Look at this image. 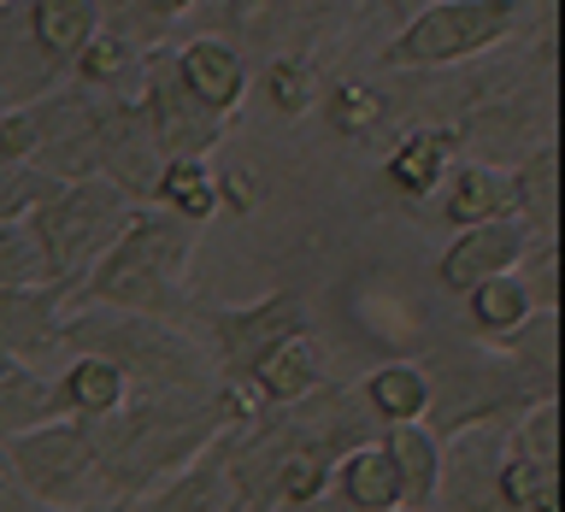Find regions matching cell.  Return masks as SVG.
<instances>
[{
  "label": "cell",
  "mask_w": 565,
  "mask_h": 512,
  "mask_svg": "<svg viewBox=\"0 0 565 512\" xmlns=\"http://www.w3.org/2000/svg\"><path fill=\"white\" fill-rule=\"evenodd\" d=\"M254 418V401L242 395V383H212L194 395H130L124 406L88 424V448H95L100 489L130 501V494L166 483L171 471L194 466L224 430Z\"/></svg>",
  "instance_id": "cell-1"
},
{
  "label": "cell",
  "mask_w": 565,
  "mask_h": 512,
  "mask_svg": "<svg viewBox=\"0 0 565 512\" xmlns=\"http://www.w3.org/2000/svg\"><path fill=\"white\" fill-rule=\"evenodd\" d=\"M189 259H194V230L177 224L171 212H148L141 206L124 236L95 259V271L83 277V289L71 300L83 307H118V312H141V318H166V324L194 330L201 300L189 295Z\"/></svg>",
  "instance_id": "cell-2"
},
{
  "label": "cell",
  "mask_w": 565,
  "mask_h": 512,
  "mask_svg": "<svg viewBox=\"0 0 565 512\" xmlns=\"http://www.w3.org/2000/svg\"><path fill=\"white\" fill-rule=\"evenodd\" d=\"M60 353H100L124 371L130 395H194L212 388V371L201 335L166 318H141V312H118V307H83L71 300L65 324H60Z\"/></svg>",
  "instance_id": "cell-3"
},
{
  "label": "cell",
  "mask_w": 565,
  "mask_h": 512,
  "mask_svg": "<svg viewBox=\"0 0 565 512\" xmlns=\"http://www.w3.org/2000/svg\"><path fill=\"white\" fill-rule=\"evenodd\" d=\"M524 24H530V0H424L388 35L383 71L424 77V71L477 65L494 47H507L512 35H524Z\"/></svg>",
  "instance_id": "cell-4"
},
{
  "label": "cell",
  "mask_w": 565,
  "mask_h": 512,
  "mask_svg": "<svg viewBox=\"0 0 565 512\" xmlns=\"http://www.w3.org/2000/svg\"><path fill=\"white\" fill-rule=\"evenodd\" d=\"M418 365L430 371V413H424V424H430L441 441L459 436V430H477V424H501L507 430L524 406L554 401V395H542L501 348H436L430 360H418Z\"/></svg>",
  "instance_id": "cell-5"
},
{
  "label": "cell",
  "mask_w": 565,
  "mask_h": 512,
  "mask_svg": "<svg viewBox=\"0 0 565 512\" xmlns=\"http://www.w3.org/2000/svg\"><path fill=\"white\" fill-rule=\"evenodd\" d=\"M136 218V206L106 183V177H71L47 194L42 206L30 212V236L42 247V265H47V282L65 295L83 289V277L95 271V259L124 236V224Z\"/></svg>",
  "instance_id": "cell-6"
},
{
  "label": "cell",
  "mask_w": 565,
  "mask_h": 512,
  "mask_svg": "<svg viewBox=\"0 0 565 512\" xmlns=\"http://www.w3.org/2000/svg\"><path fill=\"white\" fill-rule=\"evenodd\" d=\"M7 477L30 494L35 506H83V501H113L100 489L95 448H88L83 418H47L35 430H18L0 441Z\"/></svg>",
  "instance_id": "cell-7"
},
{
  "label": "cell",
  "mask_w": 565,
  "mask_h": 512,
  "mask_svg": "<svg viewBox=\"0 0 565 512\" xmlns=\"http://www.w3.org/2000/svg\"><path fill=\"white\" fill-rule=\"evenodd\" d=\"M300 330H307V300H300V289H271V295L247 300V307H201L194 312V335H201L206 360L224 383H242V371L259 353H271L277 342H289Z\"/></svg>",
  "instance_id": "cell-8"
},
{
  "label": "cell",
  "mask_w": 565,
  "mask_h": 512,
  "mask_svg": "<svg viewBox=\"0 0 565 512\" xmlns=\"http://www.w3.org/2000/svg\"><path fill=\"white\" fill-rule=\"evenodd\" d=\"M136 118L148 141L159 148V159H212V148L230 136L224 118H212L206 106H194V95L183 88L171 65V47L153 42L148 60H141V88H136Z\"/></svg>",
  "instance_id": "cell-9"
},
{
  "label": "cell",
  "mask_w": 565,
  "mask_h": 512,
  "mask_svg": "<svg viewBox=\"0 0 565 512\" xmlns=\"http://www.w3.org/2000/svg\"><path fill=\"white\" fill-rule=\"evenodd\" d=\"M171 65H177V77H183V88L194 95V106H206V113L224 118V124L247 100V83H254L247 47H236L218 30H201V35H189V42H177Z\"/></svg>",
  "instance_id": "cell-10"
},
{
  "label": "cell",
  "mask_w": 565,
  "mask_h": 512,
  "mask_svg": "<svg viewBox=\"0 0 565 512\" xmlns=\"http://www.w3.org/2000/svg\"><path fill=\"white\" fill-rule=\"evenodd\" d=\"M501 454H507L501 424H477V430L448 436L441 441V489H436V501H448V512H507L501 489H494Z\"/></svg>",
  "instance_id": "cell-11"
},
{
  "label": "cell",
  "mask_w": 565,
  "mask_h": 512,
  "mask_svg": "<svg viewBox=\"0 0 565 512\" xmlns=\"http://www.w3.org/2000/svg\"><path fill=\"white\" fill-rule=\"evenodd\" d=\"M530 247V230L519 218H489V224H471V230H454V242L441 247L436 259V282L448 295H466L477 289L483 277H501V271H519Z\"/></svg>",
  "instance_id": "cell-12"
},
{
  "label": "cell",
  "mask_w": 565,
  "mask_h": 512,
  "mask_svg": "<svg viewBox=\"0 0 565 512\" xmlns=\"http://www.w3.org/2000/svg\"><path fill=\"white\" fill-rule=\"evenodd\" d=\"M318 383H330V365H324V348H318L312 330L277 342L271 353H259V360L242 371V395L254 401V413H277V406L307 401Z\"/></svg>",
  "instance_id": "cell-13"
},
{
  "label": "cell",
  "mask_w": 565,
  "mask_h": 512,
  "mask_svg": "<svg viewBox=\"0 0 565 512\" xmlns=\"http://www.w3.org/2000/svg\"><path fill=\"white\" fill-rule=\"evenodd\" d=\"M348 7L353 0H218V24L242 30L247 42H282V35H295V53H307L300 42L318 35L324 24H335Z\"/></svg>",
  "instance_id": "cell-14"
},
{
  "label": "cell",
  "mask_w": 565,
  "mask_h": 512,
  "mask_svg": "<svg viewBox=\"0 0 565 512\" xmlns=\"http://www.w3.org/2000/svg\"><path fill=\"white\" fill-rule=\"evenodd\" d=\"M459 159V141L448 124H406V130L395 136V148L383 153V183L401 194V201H430V194L441 189V177L454 171Z\"/></svg>",
  "instance_id": "cell-15"
},
{
  "label": "cell",
  "mask_w": 565,
  "mask_h": 512,
  "mask_svg": "<svg viewBox=\"0 0 565 512\" xmlns=\"http://www.w3.org/2000/svg\"><path fill=\"white\" fill-rule=\"evenodd\" d=\"M71 295L53 289V282H30V289H0V353H18V360H42V353H60V324H65Z\"/></svg>",
  "instance_id": "cell-16"
},
{
  "label": "cell",
  "mask_w": 565,
  "mask_h": 512,
  "mask_svg": "<svg viewBox=\"0 0 565 512\" xmlns=\"http://www.w3.org/2000/svg\"><path fill=\"white\" fill-rule=\"evenodd\" d=\"M295 413V424L307 430L318 448L330 454V466L342 454H353V448H365V441H377L383 430H377V418L365 413V401L353 395V383H318L307 401H295L289 406Z\"/></svg>",
  "instance_id": "cell-17"
},
{
  "label": "cell",
  "mask_w": 565,
  "mask_h": 512,
  "mask_svg": "<svg viewBox=\"0 0 565 512\" xmlns=\"http://www.w3.org/2000/svg\"><path fill=\"white\" fill-rule=\"evenodd\" d=\"M124 512H247V506H242L236 483L224 477L218 448H206L194 466L171 471L166 483L130 494V501H124Z\"/></svg>",
  "instance_id": "cell-18"
},
{
  "label": "cell",
  "mask_w": 565,
  "mask_h": 512,
  "mask_svg": "<svg viewBox=\"0 0 565 512\" xmlns=\"http://www.w3.org/2000/svg\"><path fill=\"white\" fill-rule=\"evenodd\" d=\"M441 212L454 230L489 224V218H512V189H507V166H483V159H454V171L436 189Z\"/></svg>",
  "instance_id": "cell-19"
},
{
  "label": "cell",
  "mask_w": 565,
  "mask_h": 512,
  "mask_svg": "<svg viewBox=\"0 0 565 512\" xmlns=\"http://www.w3.org/2000/svg\"><path fill=\"white\" fill-rule=\"evenodd\" d=\"M141 60H148V47H141V42H130V35H113V30H95V35L77 47V60H71L65 83L88 88V95H106V100H136Z\"/></svg>",
  "instance_id": "cell-20"
},
{
  "label": "cell",
  "mask_w": 565,
  "mask_h": 512,
  "mask_svg": "<svg viewBox=\"0 0 565 512\" xmlns=\"http://www.w3.org/2000/svg\"><path fill=\"white\" fill-rule=\"evenodd\" d=\"M353 395L365 401V413L377 418V430L424 424V413H430V371H424L418 360H383L353 383Z\"/></svg>",
  "instance_id": "cell-21"
},
{
  "label": "cell",
  "mask_w": 565,
  "mask_h": 512,
  "mask_svg": "<svg viewBox=\"0 0 565 512\" xmlns=\"http://www.w3.org/2000/svg\"><path fill=\"white\" fill-rule=\"evenodd\" d=\"M330 494H335L348 512H388V506H401V471H395V459H388L383 436L335 459Z\"/></svg>",
  "instance_id": "cell-22"
},
{
  "label": "cell",
  "mask_w": 565,
  "mask_h": 512,
  "mask_svg": "<svg viewBox=\"0 0 565 512\" xmlns=\"http://www.w3.org/2000/svg\"><path fill=\"white\" fill-rule=\"evenodd\" d=\"M218 166L212 159H166L153 177V194H148V206L159 212H171L177 224H189V230H201L218 218V177H212Z\"/></svg>",
  "instance_id": "cell-23"
},
{
  "label": "cell",
  "mask_w": 565,
  "mask_h": 512,
  "mask_svg": "<svg viewBox=\"0 0 565 512\" xmlns=\"http://www.w3.org/2000/svg\"><path fill=\"white\" fill-rule=\"evenodd\" d=\"M383 448L401 471V506L436 512V489H441V436L430 424H395L383 430Z\"/></svg>",
  "instance_id": "cell-24"
},
{
  "label": "cell",
  "mask_w": 565,
  "mask_h": 512,
  "mask_svg": "<svg viewBox=\"0 0 565 512\" xmlns=\"http://www.w3.org/2000/svg\"><path fill=\"white\" fill-rule=\"evenodd\" d=\"M53 395H60L65 418H100V413H113V406L130 401V383H124V371L113 360H100V353H71L60 365V377H53Z\"/></svg>",
  "instance_id": "cell-25"
},
{
  "label": "cell",
  "mask_w": 565,
  "mask_h": 512,
  "mask_svg": "<svg viewBox=\"0 0 565 512\" xmlns=\"http://www.w3.org/2000/svg\"><path fill=\"white\" fill-rule=\"evenodd\" d=\"M507 189H512V218H519L530 236H554L559 224V159L554 141L536 153H524L519 166H507Z\"/></svg>",
  "instance_id": "cell-26"
},
{
  "label": "cell",
  "mask_w": 565,
  "mask_h": 512,
  "mask_svg": "<svg viewBox=\"0 0 565 512\" xmlns=\"http://www.w3.org/2000/svg\"><path fill=\"white\" fill-rule=\"evenodd\" d=\"M24 24L35 35V47L47 53V65L65 77L77 47L100 30V18H95V0H24Z\"/></svg>",
  "instance_id": "cell-27"
},
{
  "label": "cell",
  "mask_w": 565,
  "mask_h": 512,
  "mask_svg": "<svg viewBox=\"0 0 565 512\" xmlns=\"http://www.w3.org/2000/svg\"><path fill=\"white\" fill-rule=\"evenodd\" d=\"M47 418H65L60 413V395H53V377H42L30 360L18 353H0V441L18 436V430H35Z\"/></svg>",
  "instance_id": "cell-28"
},
{
  "label": "cell",
  "mask_w": 565,
  "mask_h": 512,
  "mask_svg": "<svg viewBox=\"0 0 565 512\" xmlns=\"http://www.w3.org/2000/svg\"><path fill=\"white\" fill-rule=\"evenodd\" d=\"M459 300H466V324L483 335V342H501V335H512L530 312H542V307H536V295H530V282H524L519 271L483 277L477 289H466Z\"/></svg>",
  "instance_id": "cell-29"
},
{
  "label": "cell",
  "mask_w": 565,
  "mask_h": 512,
  "mask_svg": "<svg viewBox=\"0 0 565 512\" xmlns=\"http://www.w3.org/2000/svg\"><path fill=\"white\" fill-rule=\"evenodd\" d=\"M318 106H324V124L342 141H377L388 130V95L377 83H365V77H335L324 95H318Z\"/></svg>",
  "instance_id": "cell-30"
},
{
  "label": "cell",
  "mask_w": 565,
  "mask_h": 512,
  "mask_svg": "<svg viewBox=\"0 0 565 512\" xmlns=\"http://www.w3.org/2000/svg\"><path fill=\"white\" fill-rule=\"evenodd\" d=\"M324 83H318V65L312 53H295V47H277L259 71V100L271 106V118H307Z\"/></svg>",
  "instance_id": "cell-31"
},
{
  "label": "cell",
  "mask_w": 565,
  "mask_h": 512,
  "mask_svg": "<svg viewBox=\"0 0 565 512\" xmlns=\"http://www.w3.org/2000/svg\"><path fill=\"white\" fill-rule=\"evenodd\" d=\"M494 348H501L507 360L542 388V395H554V377H559V312H554V307L530 312L524 324L512 330V335H501Z\"/></svg>",
  "instance_id": "cell-32"
},
{
  "label": "cell",
  "mask_w": 565,
  "mask_h": 512,
  "mask_svg": "<svg viewBox=\"0 0 565 512\" xmlns=\"http://www.w3.org/2000/svg\"><path fill=\"white\" fill-rule=\"evenodd\" d=\"M507 512H559V466L554 459H524V454H501L494 471Z\"/></svg>",
  "instance_id": "cell-33"
},
{
  "label": "cell",
  "mask_w": 565,
  "mask_h": 512,
  "mask_svg": "<svg viewBox=\"0 0 565 512\" xmlns=\"http://www.w3.org/2000/svg\"><path fill=\"white\" fill-rule=\"evenodd\" d=\"M507 454L524 459H554L559 466V401H536L507 424Z\"/></svg>",
  "instance_id": "cell-34"
},
{
  "label": "cell",
  "mask_w": 565,
  "mask_h": 512,
  "mask_svg": "<svg viewBox=\"0 0 565 512\" xmlns=\"http://www.w3.org/2000/svg\"><path fill=\"white\" fill-rule=\"evenodd\" d=\"M30 282H47L42 247H35L30 224H0V289H30Z\"/></svg>",
  "instance_id": "cell-35"
},
{
  "label": "cell",
  "mask_w": 565,
  "mask_h": 512,
  "mask_svg": "<svg viewBox=\"0 0 565 512\" xmlns=\"http://www.w3.org/2000/svg\"><path fill=\"white\" fill-rule=\"evenodd\" d=\"M53 189H60V183H53V177H42L35 166H7V159H0V224L30 218V212L42 206Z\"/></svg>",
  "instance_id": "cell-36"
},
{
  "label": "cell",
  "mask_w": 565,
  "mask_h": 512,
  "mask_svg": "<svg viewBox=\"0 0 565 512\" xmlns=\"http://www.w3.org/2000/svg\"><path fill=\"white\" fill-rule=\"evenodd\" d=\"M212 177H218V212H236V218L259 212L265 183H259L254 166H224V171H212Z\"/></svg>",
  "instance_id": "cell-37"
},
{
  "label": "cell",
  "mask_w": 565,
  "mask_h": 512,
  "mask_svg": "<svg viewBox=\"0 0 565 512\" xmlns=\"http://www.w3.org/2000/svg\"><path fill=\"white\" fill-rule=\"evenodd\" d=\"M130 7H136L141 18H148V24L166 30V24H177V18H189L194 7H201V0H130Z\"/></svg>",
  "instance_id": "cell-38"
},
{
  "label": "cell",
  "mask_w": 565,
  "mask_h": 512,
  "mask_svg": "<svg viewBox=\"0 0 565 512\" xmlns=\"http://www.w3.org/2000/svg\"><path fill=\"white\" fill-rule=\"evenodd\" d=\"M271 512H348V506L324 489V494H312V501H289V506H271Z\"/></svg>",
  "instance_id": "cell-39"
},
{
  "label": "cell",
  "mask_w": 565,
  "mask_h": 512,
  "mask_svg": "<svg viewBox=\"0 0 565 512\" xmlns=\"http://www.w3.org/2000/svg\"><path fill=\"white\" fill-rule=\"evenodd\" d=\"M0 512H35V501H30V494L12 483V477H7V483H0Z\"/></svg>",
  "instance_id": "cell-40"
},
{
  "label": "cell",
  "mask_w": 565,
  "mask_h": 512,
  "mask_svg": "<svg viewBox=\"0 0 565 512\" xmlns=\"http://www.w3.org/2000/svg\"><path fill=\"white\" fill-rule=\"evenodd\" d=\"M35 512H124V501H83V506H35Z\"/></svg>",
  "instance_id": "cell-41"
},
{
  "label": "cell",
  "mask_w": 565,
  "mask_h": 512,
  "mask_svg": "<svg viewBox=\"0 0 565 512\" xmlns=\"http://www.w3.org/2000/svg\"><path fill=\"white\" fill-rule=\"evenodd\" d=\"M383 7H388V18H395V24H401V18H406V12H418L424 0H383Z\"/></svg>",
  "instance_id": "cell-42"
},
{
  "label": "cell",
  "mask_w": 565,
  "mask_h": 512,
  "mask_svg": "<svg viewBox=\"0 0 565 512\" xmlns=\"http://www.w3.org/2000/svg\"><path fill=\"white\" fill-rule=\"evenodd\" d=\"M388 512H418V506H388Z\"/></svg>",
  "instance_id": "cell-43"
}]
</instances>
